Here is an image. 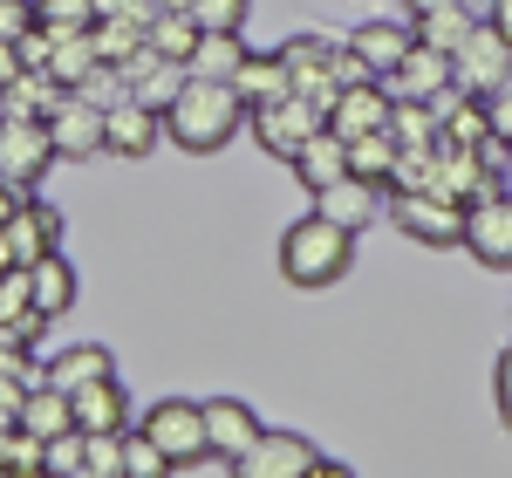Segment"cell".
Here are the masks:
<instances>
[{"instance_id": "6da1fadb", "label": "cell", "mask_w": 512, "mask_h": 478, "mask_svg": "<svg viewBox=\"0 0 512 478\" xmlns=\"http://www.w3.org/2000/svg\"><path fill=\"white\" fill-rule=\"evenodd\" d=\"M239 123H246L239 89H233V82H212V76H185V82H178V96L164 103V137H171L178 151H192V158L226 151V144L239 137Z\"/></svg>"}, {"instance_id": "7a4b0ae2", "label": "cell", "mask_w": 512, "mask_h": 478, "mask_svg": "<svg viewBox=\"0 0 512 478\" xmlns=\"http://www.w3.org/2000/svg\"><path fill=\"white\" fill-rule=\"evenodd\" d=\"M355 267V233H342V226H328L321 212H308V219H294L287 233H280V274H287V287H335V280Z\"/></svg>"}, {"instance_id": "3957f363", "label": "cell", "mask_w": 512, "mask_h": 478, "mask_svg": "<svg viewBox=\"0 0 512 478\" xmlns=\"http://www.w3.org/2000/svg\"><path fill=\"white\" fill-rule=\"evenodd\" d=\"M137 431L158 444L164 458L185 472V465H205L212 451H205V410H198V397H158L144 417H137Z\"/></svg>"}, {"instance_id": "277c9868", "label": "cell", "mask_w": 512, "mask_h": 478, "mask_svg": "<svg viewBox=\"0 0 512 478\" xmlns=\"http://www.w3.org/2000/svg\"><path fill=\"white\" fill-rule=\"evenodd\" d=\"M512 82V41L492 28V21H472V35L451 48V89L465 96H492Z\"/></svg>"}, {"instance_id": "5b68a950", "label": "cell", "mask_w": 512, "mask_h": 478, "mask_svg": "<svg viewBox=\"0 0 512 478\" xmlns=\"http://www.w3.org/2000/svg\"><path fill=\"white\" fill-rule=\"evenodd\" d=\"M390 219L403 239L417 246H465V205L444 199V192H390Z\"/></svg>"}, {"instance_id": "8992f818", "label": "cell", "mask_w": 512, "mask_h": 478, "mask_svg": "<svg viewBox=\"0 0 512 478\" xmlns=\"http://www.w3.org/2000/svg\"><path fill=\"white\" fill-rule=\"evenodd\" d=\"M383 7H390V14H369V21H362V28L342 41V48H349V55H355V62H362V69H369L376 82L390 76L396 62L410 55V41H417V21H410V7H403V0H383Z\"/></svg>"}, {"instance_id": "52a82bcc", "label": "cell", "mask_w": 512, "mask_h": 478, "mask_svg": "<svg viewBox=\"0 0 512 478\" xmlns=\"http://www.w3.org/2000/svg\"><path fill=\"white\" fill-rule=\"evenodd\" d=\"M48 164H55L48 123L41 117H0V178H7L14 192H35Z\"/></svg>"}, {"instance_id": "ba28073f", "label": "cell", "mask_w": 512, "mask_h": 478, "mask_svg": "<svg viewBox=\"0 0 512 478\" xmlns=\"http://www.w3.org/2000/svg\"><path fill=\"white\" fill-rule=\"evenodd\" d=\"M335 55H342V41H321V35H294L280 48V62H287V82H294V96L301 103H315L321 117H328V103H335Z\"/></svg>"}, {"instance_id": "9c48e42d", "label": "cell", "mask_w": 512, "mask_h": 478, "mask_svg": "<svg viewBox=\"0 0 512 478\" xmlns=\"http://www.w3.org/2000/svg\"><path fill=\"white\" fill-rule=\"evenodd\" d=\"M246 123H253V137H260V151L287 164L328 117H321L315 103H301V96H280V103H267V110H246Z\"/></svg>"}, {"instance_id": "30bf717a", "label": "cell", "mask_w": 512, "mask_h": 478, "mask_svg": "<svg viewBox=\"0 0 512 478\" xmlns=\"http://www.w3.org/2000/svg\"><path fill=\"white\" fill-rule=\"evenodd\" d=\"M465 253L492 274H512V192L465 205Z\"/></svg>"}, {"instance_id": "8fae6325", "label": "cell", "mask_w": 512, "mask_h": 478, "mask_svg": "<svg viewBox=\"0 0 512 478\" xmlns=\"http://www.w3.org/2000/svg\"><path fill=\"white\" fill-rule=\"evenodd\" d=\"M315 458H321V451L301 438V431H260L253 451H239V458H233V478H308Z\"/></svg>"}, {"instance_id": "7c38bea8", "label": "cell", "mask_w": 512, "mask_h": 478, "mask_svg": "<svg viewBox=\"0 0 512 478\" xmlns=\"http://www.w3.org/2000/svg\"><path fill=\"white\" fill-rule=\"evenodd\" d=\"M48 144H55V158H69V164L103 158V110L69 89V96L48 110Z\"/></svg>"}, {"instance_id": "4fadbf2b", "label": "cell", "mask_w": 512, "mask_h": 478, "mask_svg": "<svg viewBox=\"0 0 512 478\" xmlns=\"http://www.w3.org/2000/svg\"><path fill=\"white\" fill-rule=\"evenodd\" d=\"M198 410H205V451H212V458H226V465H233L239 451H253V438L267 431V424H260V410H253L246 397H205Z\"/></svg>"}, {"instance_id": "5bb4252c", "label": "cell", "mask_w": 512, "mask_h": 478, "mask_svg": "<svg viewBox=\"0 0 512 478\" xmlns=\"http://www.w3.org/2000/svg\"><path fill=\"white\" fill-rule=\"evenodd\" d=\"M383 89H390V103H437V96L451 89V55H437V48H424V41H410V55L383 76Z\"/></svg>"}, {"instance_id": "9a60e30c", "label": "cell", "mask_w": 512, "mask_h": 478, "mask_svg": "<svg viewBox=\"0 0 512 478\" xmlns=\"http://www.w3.org/2000/svg\"><path fill=\"white\" fill-rule=\"evenodd\" d=\"M390 123V89L369 76V82H349V89H335V103H328V130L355 144V137H369V130H383Z\"/></svg>"}, {"instance_id": "2e32d148", "label": "cell", "mask_w": 512, "mask_h": 478, "mask_svg": "<svg viewBox=\"0 0 512 478\" xmlns=\"http://www.w3.org/2000/svg\"><path fill=\"white\" fill-rule=\"evenodd\" d=\"M315 212L328 226H342V233H369V226L383 219V185H369V178H335L328 192H315Z\"/></svg>"}, {"instance_id": "e0dca14e", "label": "cell", "mask_w": 512, "mask_h": 478, "mask_svg": "<svg viewBox=\"0 0 512 478\" xmlns=\"http://www.w3.org/2000/svg\"><path fill=\"white\" fill-rule=\"evenodd\" d=\"M158 130H164L158 110H144V103H130V96H123L117 110H103V151L137 164V158H151V151H158Z\"/></svg>"}, {"instance_id": "ac0fdd59", "label": "cell", "mask_w": 512, "mask_h": 478, "mask_svg": "<svg viewBox=\"0 0 512 478\" xmlns=\"http://www.w3.org/2000/svg\"><path fill=\"white\" fill-rule=\"evenodd\" d=\"M0 233H7L14 267H28V260H41V253H62V212L41 205V199H21V212H14Z\"/></svg>"}, {"instance_id": "d6986e66", "label": "cell", "mask_w": 512, "mask_h": 478, "mask_svg": "<svg viewBox=\"0 0 512 478\" xmlns=\"http://www.w3.org/2000/svg\"><path fill=\"white\" fill-rule=\"evenodd\" d=\"M287 171H294V178H301V192L315 199V192H328L335 178H349V144H342V137H335V130L321 123L315 137H308V144H301V151L287 158Z\"/></svg>"}, {"instance_id": "ffe728a7", "label": "cell", "mask_w": 512, "mask_h": 478, "mask_svg": "<svg viewBox=\"0 0 512 478\" xmlns=\"http://www.w3.org/2000/svg\"><path fill=\"white\" fill-rule=\"evenodd\" d=\"M69 410H76V431H130V397H123L117 376H96L69 390Z\"/></svg>"}, {"instance_id": "44dd1931", "label": "cell", "mask_w": 512, "mask_h": 478, "mask_svg": "<svg viewBox=\"0 0 512 478\" xmlns=\"http://www.w3.org/2000/svg\"><path fill=\"white\" fill-rule=\"evenodd\" d=\"M96 376H117L110 342H69V349H55V356L41 362V383H55V390H82Z\"/></svg>"}, {"instance_id": "7402d4cb", "label": "cell", "mask_w": 512, "mask_h": 478, "mask_svg": "<svg viewBox=\"0 0 512 478\" xmlns=\"http://www.w3.org/2000/svg\"><path fill=\"white\" fill-rule=\"evenodd\" d=\"M28 301H35L41 321L69 315V308H76V267H69L62 253H41V260H28Z\"/></svg>"}, {"instance_id": "603a6c76", "label": "cell", "mask_w": 512, "mask_h": 478, "mask_svg": "<svg viewBox=\"0 0 512 478\" xmlns=\"http://www.w3.org/2000/svg\"><path fill=\"white\" fill-rule=\"evenodd\" d=\"M233 89H239V103H246V110H267V103H280V96H294L280 48H267V55H253V48H246V62H239Z\"/></svg>"}, {"instance_id": "cb8c5ba5", "label": "cell", "mask_w": 512, "mask_h": 478, "mask_svg": "<svg viewBox=\"0 0 512 478\" xmlns=\"http://www.w3.org/2000/svg\"><path fill=\"white\" fill-rule=\"evenodd\" d=\"M28 438H62V431H76V410H69V390H55V383H28V397H21V417H14Z\"/></svg>"}, {"instance_id": "d4e9b609", "label": "cell", "mask_w": 512, "mask_h": 478, "mask_svg": "<svg viewBox=\"0 0 512 478\" xmlns=\"http://www.w3.org/2000/svg\"><path fill=\"white\" fill-rule=\"evenodd\" d=\"M239 62H246V41H239V28H226V35H198L192 55H185V76H212V82H233Z\"/></svg>"}, {"instance_id": "484cf974", "label": "cell", "mask_w": 512, "mask_h": 478, "mask_svg": "<svg viewBox=\"0 0 512 478\" xmlns=\"http://www.w3.org/2000/svg\"><path fill=\"white\" fill-rule=\"evenodd\" d=\"M96 62H103V55H96V41H89V35H62V41H48V62H41V76L55 82V89H82Z\"/></svg>"}, {"instance_id": "4316f807", "label": "cell", "mask_w": 512, "mask_h": 478, "mask_svg": "<svg viewBox=\"0 0 512 478\" xmlns=\"http://www.w3.org/2000/svg\"><path fill=\"white\" fill-rule=\"evenodd\" d=\"M396 137H390V123L383 130H369V137H355L349 144V178H369V185H390V171H396Z\"/></svg>"}, {"instance_id": "83f0119b", "label": "cell", "mask_w": 512, "mask_h": 478, "mask_svg": "<svg viewBox=\"0 0 512 478\" xmlns=\"http://www.w3.org/2000/svg\"><path fill=\"white\" fill-rule=\"evenodd\" d=\"M390 137H396V151H437L444 144L431 103H390Z\"/></svg>"}, {"instance_id": "f1b7e54d", "label": "cell", "mask_w": 512, "mask_h": 478, "mask_svg": "<svg viewBox=\"0 0 512 478\" xmlns=\"http://www.w3.org/2000/svg\"><path fill=\"white\" fill-rule=\"evenodd\" d=\"M465 35H472V14H465L458 0H444V7H431V14H417V41L437 48V55H451Z\"/></svg>"}, {"instance_id": "f546056e", "label": "cell", "mask_w": 512, "mask_h": 478, "mask_svg": "<svg viewBox=\"0 0 512 478\" xmlns=\"http://www.w3.org/2000/svg\"><path fill=\"white\" fill-rule=\"evenodd\" d=\"M35 28H48V35H89L96 28V0H35Z\"/></svg>"}, {"instance_id": "4dcf8cb0", "label": "cell", "mask_w": 512, "mask_h": 478, "mask_svg": "<svg viewBox=\"0 0 512 478\" xmlns=\"http://www.w3.org/2000/svg\"><path fill=\"white\" fill-rule=\"evenodd\" d=\"M151 48H158L164 62H178V69H185V55H192V41H198V28H192V14H171V7H164L158 21H151Z\"/></svg>"}, {"instance_id": "1f68e13d", "label": "cell", "mask_w": 512, "mask_h": 478, "mask_svg": "<svg viewBox=\"0 0 512 478\" xmlns=\"http://www.w3.org/2000/svg\"><path fill=\"white\" fill-rule=\"evenodd\" d=\"M0 321H14V328H28V335L41 328L35 301H28V267H0Z\"/></svg>"}, {"instance_id": "d6a6232c", "label": "cell", "mask_w": 512, "mask_h": 478, "mask_svg": "<svg viewBox=\"0 0 512 478\" xmlns=\"http://www.w3.org/2000/svg\"><path fill=\"white\" fill-rule=\"evenodd\" d=\"M171 472H178V465H171L144 431H123V478H171Z\"/></svg>"}, {"instance_id": "836d02e7", "label": "cell", "mask_w": 512, "mask_h": 478, "mask_svg": "<svg viewBox=\"0 0 512 478\" xmlns=\"http://www.w3.org/2000/svg\"><path fill=\"white\" fill-rule=\"evenodd\" d=\"M185 14H192L198 35H226V28H246V0H192Z\"/></svg>"}, {"instance_id": "e575fe53", "label": "cell", "mask_w": 512, "mask_h": 478, "mask_svg": "<svg viewBox=\"0 0 512 478\" xmlns=\"http://www.w3.org/2000/svg\"><path fill=\"white\" fill-rule=\"evenodd\" d=\"M7 478H48V465H41V438H28L21 424L7 431Z\"/></svg>"}, {"instance_id": "d590c367", "label": "cell", "mask_w": 512, "mask_h": 478, "mask_svg": "<svg viewBox=\"0 0 512 478\" xmlns=\"http://www.w3.org/2000/svg\"><path fill=\"white\" fill-rule=\"evenodd\" d=\"M41 465H48V478H76L82 472V431L48 438V444H41Z\"/></svg>"}, {"instance_id": "8d00e7d4", "label": "cell", "mask_w": 512, "mask_h": 478, "mask_svg": "<svg viewBox=\"0 0 512 478\" xmlns=\"http://www.w3.org/2000/svg\"><path fill=\"white\" fill-rule=\"evenodd\" d=\"M485 123H492V144H499V151H512V82L485 96Z\"/></svg>"}, {"instance_id": "74e56055", "label": "cell", "mask_w": 512, "mask_h": 478, "mask_svg": "<svg viewBox=\"0 0 512 478\" xmlns=\"http://www.w3.org/2000/svg\"><path fill=\"white\" fill-rule=\"evenodd\" d=\"M35 28V0H0V41H21Z\"/></svg>"}, {"instance_id": "f35d334b", "label": "cell", "mask_w": 512, "mask_h": 478, "mask_svg": "<svg viewBox=\"0 0 512 478\" xmlns=\"http://www.w3.org/2000/svg\"><path fill=\"white\" fill-rule=\"evenodd\" d=\"M492 390H499V417H506V431H512V342L499 349V369H492Z\"/></svg>"}, {"instance_id": "ab89813d", "label": "cell", "mask_w": 512, "mask_h": 478, "mask_svg": "<svg viewBox=\"0 0 512 478\" xmlns=\"http://www.w3.org/2000/svg\"><path fill=\"white\" fill-rule=\"evenodd\" d=\"M21 397H28V376H7V369H0V424L21 417Z\"/></svg>"}, {"instance_id": "60d3db41", "label": "cell", "mask_w": 512, "mask_h": 478, "mask_svg": "<svg viewBox=\"0 0 512 478\" xmlns=\"http://www.w3.org/2000/svg\"><path fill=\"white\" fill-rule=\"evenodd\" d=\"M28 76V62H21V41H0V89L7 82H21Z\"/></svg>"}, {"instance_id": "b9f144b4", "label": "cell", "mask_w": 512, "mask_h": 478, "mask_svg": "<svg viewBox=\"0 0 512 478\" xmlns=\"http://www.w3.org/2000/svg\"><path fill=\"white\" fill-rule=\"evenodd\" d=\"M21 199H28V192H14V185H7V178H0V226H7V219H14V212H21Z\"/></svg>"}, {"instance_id": "7bdbcfd3", "label": "cell", "mask_w": 512, "mask_h": 478, "mask_svg": "<svg viewBox=\"0 0 512 478\" xmlns=\"http://www.w3.org/2000/svg\"><path fill=\"white\" fill-rule=\"evenodd\" d=\"M308 478H355V472L342 465V458H315V465H308Z\"/></svg>"}, {"instance_id": "ee69618b", "label": "cell", "mask_w": 512, "mask_h": 478, "mask_svg": "<svg viewBox=\"0 0 512 478\" xmlns=\"http://www.w3.org/2000/svg\"><path fill=\"white\" fill-rule=\"evenodd\" d=\"M458 7H465L472 21H492V14H499V0H458Z\"/></svg>"}, {"instance_id": "f6af8a7d", "label": "cell", "mask_w": 512, "mask_h": 478, "mask_svg": "<svg viewBox=\"0 0 512 478\" xmlns=\"http://www.w3.org/2000/svg\"><path fill=\"white\" fill-rule=\"evenodd\" d=\"M492 28H499V35L512 41V0H499V14H492Z\"/></svg>"}, {"instance_id": "bcb514c9", "label": "cell", "mask_w": 512, "mask_h": 478, "mask_svg": "<svg viewBox=\"0 0 512 478\" xmlns=\"http://www.w3.org/2000/svg\"><path fill=\"white\" fill-rule=\"evenodd\" d=\"M403 7H410V21H417V14H431V7H444V0H403Z\"/></svg>"}, {"instance_id": "7dc6e473", "label": "cell", "mask_w": 512, "mask_h": 478, "mask_svg": "<svg viewBox=\"0 0 512 478\" xmlns=\"http://www.w3.org/2000/svg\"><path fill=\"white\" fill-rule=\"evenodd\" d=\"M499 192H512V151H506V164H499Z\"/></svg>"}, {"instance_id": "c3c4849f", "label": "cell", "mask_w": 512, "mask_h": 478, "mask_svg": "<svg viewBox=\"0 0 512 478\" xmlns=\"http://www.w3.org/2000/svg\"><path fill=\"white\" fill-rule=\"evenodd\" d=\"M7 431H14V424H0V478H7Z\"/></svg>"}, {"instance_id": "681fc988", "label": "cell", "mask_w": 512, "mask_h": 478, "mask_svg": "<svg viewBox=\"0 0 512 478\" xmlns=\"http://www.w3.org/2000/svg\"><path fill=\"white\" fill-rule=\"evenodd\" d=\"M164 7H171V14H185V7H192V0H158V14H164Z\"/></svg>"}, {"instance_id": "f907efd6", "label": "cell", "mask_w": 512, "mask_h": 478, "mask_svg": "<svg viewBox=\"0 0 512 478\" xmlns=\"http://www.w3.org/2000/svg\"><path fill=\"white\" fill-rule=\"evenodd\" d=\"M0 267H14V253H7V233H0Z\"/></svg>"}, {"instance_id": "816d5d0a", "label": "cell", "mask_w": 512, "mask_h": 478, "mask_svg": "<svg viewBox=\"0 0 512 478\" xmlns=\"http://www.w3.org/2000/svg\"><path fill=\"white\" fill-rule=\"evenodd\" d=\"M76 478H103V472H89V465H82V472H76Z\"/></svg>"}]
</instances>
